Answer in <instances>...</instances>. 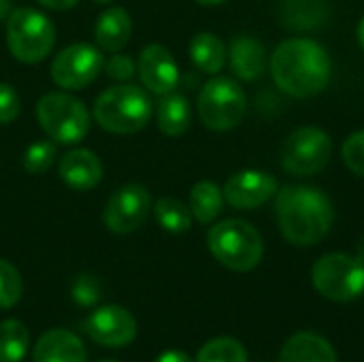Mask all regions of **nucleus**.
I'll return each mask as SVG.
<instances>
[{"instance_id":"obj_1","label":"nucleus","mask_w":364,"mask_h":362,"mask_svg":"<svg viewBox=\"0 0 364 362\" xmlns=\"http://www.w3.org/2000/svg\"><path fill=\"white\" fill-rule=\"evenodd\" d=\"M275 85L292 98H311L324 92L333 77L328 51L311 38L279 43L269 62Z\"/></svg>"},{"instance_id":"obj_2","label":"nucleus","mask_w":364,"mask_h":362,"mask_svg":"<svg viewBox=\"0 0 364 362\" xmlns=\"http://www.w3.org/2000/svg\"><path fill=\"white\" fill-rule=\"evenodd\" d=\"M275 215L284 239L299 247H311L320 243L335 220L331 198L309 186H286L277 190Z\"/></svg>"},{"instance_id":"obj_3","label":"nucleus","mask_w":364,"mask_h":362,"mask_svg":"<svg viewBox=\"0 0 364 362\" xmlns=\"http://www.w3.org/2000/svg\"><path fill=\"white\" fill-rule=\"evenodd\" d=\"M92 115L96 124L107 132L134 134L149 124L154 105L147 90L132 83H119L96 96Z\"/></svg>"},{"instance_id":"obj_4","label":"nucleus","mask_w":364,"mask_h":362,"mask_svg":"<svg viewBox=\"0 0 364 362\" xmlns=\"http://www.w3.org/2000/svg\"><path fill=\"white\" fill-rule=\"evenodd\" d=\"M207 245L213 258L237 273L256 269L264 256V241L260 233L245 220H224L207 233Z\"/></svg>"},{"instance_id":"obj_5","label":"nucleus","mask_w":364,"mask_h":362,"mask_svg":"<svg viewBox=\"0 0 364 362\" xmlns=\"http://www.w3.org/2000/svg\"><path fill=\"white\" fill-rule=\"evenodd\" d=\"M6 45L15 60L36 64L51 53L55 45V26L36 9H13L6 19Z\"/></svg>"},{"instance_id":"obj_6","label":"nucleus","mask_w":364,"mask_h":362,"mask_svg":"<svg viewBox=\"0 0 364 362\" xmlns=\"http://www.w3.org/2000/svg\"><path fill=\"white\" fill-rule=\"evenodd\" d=\"M36 119L43 132L62 145H77L90 132V111L68 92H47L36 102Z\"/></svg>"},{"instance_id":"obj_7","label":"nucleus","mask_w":364,"mask_h":362,"mask_svg":"<svg viewBox=\"0 0 364 362\" xmlns=\"http://www.w3.org/2000/svg\"><path fill=\"white\" fill-rule=\"evenodd\" d=\"M314 288L333 303H350L364 292V260L350 254H324L311 267Z\"/></svg>"},{"instance_id":"obj_8","label":"nucleus","mask_w":364,"mask_h":362,"mask_svg":"<svg viewBox=\"0 0 364 362\" xmlns=\"http://www.w3.org/2000/svg\"><path fill=\"white\" fill-rule=\"evenodd\" d=\"M200 122L213 132H226L241 124L247 111L243 87L230 77H213L207 81L196 100Z\"/></svg>"},{"instance_id":"obj_9","label":"nucleus","mask_w":364,"mask_h":362,"mask_svg":"<svg viewBox=\"0 0 364 362\" xmlns=\"http://www.w3.org/2000/svg\"><path fill=\"white\" fill-rule=\"evenodd\" d=\"M333 156V139L316 126L294 130L282 145L279 162L294 177H311L326 169Z\"/></svg>"},{"instance_id":"obj_10","label":"nucleus","mask_w":364,"mask_h":362,"mask_svg":"<svg viewBox=\"0 0 364 362\" xmlns=\"http://www.w3.org/2000/svg\"><path fill=\"white\" fill-rule=\"evenodd\" d=\"M105 68V58L90 43H73L55 53L51 62V81L64 92L87 87Z\"/></svg>"},{"instance_id":"obj_11","label":"nucleus","mask_w":364,"mask_h":362,"mask_svg":"<svg viewBox=\"0 0 364 362\" xmlns=\"http://www.w3.org/2000/svg\"><path fill=\"white\" fill-rule=\"evenodd\" d=\"M151 211V194L141 183H128L113 192L102 211L105 226L115 235L134 233L145 224Z\"/></svg>"},{"instance_id":"obj_12","label":"nucleus","mask_w":364,"mask_h":362,"mask_svg":"<svg viewBox=\"0 0 364 362\" xmlns=\"http://www.w3.org/2000/svg\"><path fill=\"white\" fill-rule=\"evenodd\" d=\"M87 337L105 348H124L136 337L134 316L119 305L98 307L83 324Z\"/></svg>"},{"instance_id":"obj_13","label":"nucleus","mask_w":364,"mask_h":362,"mask_svg":"<svg viewBox=\"0 0 364 362\" xmlns=\"http://www.w3.org/2000/svg\"><path fill=\"white\" fill-rule=\"evenodd\" d=\"M279 186L275 175L258 169H245L235 173L224 186V201L235 209H258L277 194Z\"/></svg>"},{"instance_id":"obj_14","label":"nucleus","mask_w":364,"mask_h":362,"mask_svg":"<svg viewBox=\"0 0 364 362\" xmlns=\"http://www.w3.org/2000/svg\"><path fill=\"white\" fill-rule=\"evenodd\" d=\"M136 73L143 87L156 96L171 94L179 83V66L173 53L160 43H151L139 53Z\"/></svg>"},{"instance_id":"obj_15","label":"nucleus","mask_w":364,"mask_h":362,"mask_svg":"<svg viewBox=\"0 0 364 362\" xmlns=\"http://www.w3.org/2000/svg\"><path fill=\"white\" fill-rule=\"evenodd\" d=\"M58 173H60V179L70 190H75V192H90V190H94L102 181L105 169H102L100 158L92 149L77 147V149L66 151L60 158Z\"/></svg>"},{"instance_id":"obj_16","label":"nucleus","mask_w":364,"mask_h":362,"mask_svg":"<svg viewBox=\"0 0 364 362\" xmlns=\"http://www.w3.org/2000/svg\"><path fill=\"white\" fill-rule=\"evenodd\" d=\"M279 23L294 32L318 30L328 23L333 6L328 0H279Z\"/></svg>"},{"instance_id":"obj_17","label":"nucleus","mask_w":364,"mask_h":362,"mask_svg":"<svg viewBox=\"0 0 364 362\" xmlns=\"http://www.w3.org/2000/svg\"><path fill=\"white\" fill-rule=\"evenodd\" d=\"M230 68L243 81H258L267 73V49L256 36L239 34L230 43Z\"/></svg>"},{"instance_id":"obj_18","label":"nucleus","mask_w":364,"mask_h":362,"mask_svg":"<svg viewBox=\"0 0 364 362\" xmlns=\"http://www.w3.org/2000/svg\"><path fill=\"white\" fill-rule=\"evenodd\" d=\"M32 356L34 362H87L81 339L62 329H53L41 335Z\"/></svg>"},{"instance_id":"obj_19","label":"nucleus","mask_w":364,"mask_h":362,"mask_svg":"<svg viewBox=\"0 0 364 362\" xmlns=\"http://www.w3.org/2000/svg\"><path fill=\"white\" fill-rule=\"evenodd\" d=\"M94 36H96L98 49L109 51V53H119L132 36L130 13L124 6L105 9L96 19Z\"/></svg>"},{"instance_id":"obj_20","label":"nucleus","mask_w":364,"mask_h":362,"mask_svg":"<svg viewBox=\"0 0 364 362\" xmlns=\"http://www.w3.org/2000/svg\"><path fill=\"white\" fill-rule=\"evenodd\" d=\"M277 362H337V352L322 335L303 331L284 344Z\"/></svg>"},{"instance_id":"obj_21","label":"nucleus","mask_w":364,"mask_h":362,"mask_svg":"<svg viewBox=\"0 0 364 362\" xmlns=\"http://www.w3.org/2000/svg\"><path fill=\"white\" fill-rule=\"evenodd\" d=\"M192 122V107L183 94H164L156 105V124L166 137H181Z\"/></svg>"},{"instance_id":"obj_22","label":"nucleus","mask_w":364,"mask_h":362,"mask_svg":"<svg viewBox=\"0 0 364 362\" xmlns=\"http://www.w3.org/2000/svg\"><path fill=\"white\" fill-rule=\"evenodd\" d=\"M190 58L200 73L218 75L226 64L228 51L220 36L211 32H200L190 41Z\"/></svg>"},{"instance_id":"obj_23","label":"nucleus","mask_w":364,"mask_h":362,"mask_svg":"<svg viewBox=\"0 0 364 362\" xmlns=\"http://www.w3.org/2000/svg\"><path fill=\"white\" fill-rule=\"evenodd\" d=\"M192 218H196L200 224H211L218 220L224 207V192L215 181H198L190 190V203H188Z\"/></svg>"},{"instance_id":"obj_24","label":"nucleus","mask_w":364,"mask_h":362,"mask_svg":"<svg viewBox=\"0 0 364 362\" xmlns=\"http://www.w3.org/2000/svg\"><path fill=\"white\" fill-rule=\"evenodd\" d=\"M154 215L156 222L160 224L162 230L171 235H181L188 233L192 226V211L186 203L173 196H162L154 205Z\"/></svg>"},{"instance_id":"obj_25","label":"nucleus","mask_w":364,"mask_h":362,"mask_svg":"<svg viewBox=\"0 0 364 362\" xmlns=\"http://www.w3.org/2000/svg\"><path fill=\"white\" fill-rule=\"evenodd\" d=\"M30 348V333L19 320L0 322V362H21Z\"/></svg>"},{"instance_id":"obj_26","label":"nucleus","mask_w":364,"mask_h":362,"mask_svg":"<svg viewBox=\"0 0 364 362\" xmlns=\"http://www.w3.org/2000/svg\"><path fill=\"white\" fill-rule=\"evenodd\" d=\"M196 362H247V352L241 341L232 337H218L198 350Z\"/></svg>"},{"instance_id":"obj_27","label":"nucleus","mask_w":364,"mask_h":362,"mask_svg":"<svg viewBox=\"0 0 364 362\" xmlns=\"http://www.w3.org/2000/svg\"><path fill=\"white\" fill-rule=\"evenodd\" d=\"M21 275L19 271L4 258H0V309H11L21 299Z\"/></svg>"},{"instance_id":"obj_28","label":"nucleus","mask_w":364,"mask_h":362,"mask_svg":"<svg viewBox=\"0 0 364 362\" xmlns=\"http://www.w3.org/2000/svg\"><path fill=\"white\" fill-rule=\"evenodd\" d=\"M55 156H58V149L51 141H34L23 151V169L32 175H41L51 169Z\"/></svg>"},{"instance_id":"obj_29","label":"nucleus","mask_w":364,"mask_h":362,"mask_svg":"<svg viewBox=\"0 0 364 362\" xmlns=\"http://www.w3.org/2000/svg\"><path fill=\"white\" fill-rule=\"evenodd\" d=\"M341 158L352 173L364 177V130H358L346 139L341 147Z\"/></svg>"},{"instance_id":"obj_30","label":"nucleus","mask_w":364,"mask_h":362,"mask_svg":"<svg viewBox=\"0 0 364 362\" xmlns=\"http://www.w3.org/2000/svg\"><path fill=\"white\" fill-rule=\"evenodd\" d=\"M107 77L115 79V81H128L136 75V66L132 62V58L124 55V53H113L109 60H105V68Z\"/></svg>"},{"instance_id":"obj_31","label":"nucleus","mask_w":364,"mask_h":362,"mask_svg":"<svg viewBox=\"0 0 364 362\" xmlns=\"http://www.w3.org/2000/svg\"><path fill=\"white\" fill-rule=\"evenodd\" d=\"M19 96L13 85L0 81V124H11L19 115Z\"/></svg>"},{"instance_id":"obj_32","label":"nucleus","mask_w":364,"mask_h":362,"mask_svg":"<svg viewBox=\"0 0 364 362\" xmlns=\"http://www.w3.org/2000/svg\"><path fill=\"white\" fill-rule=\"evenodd\" d=\"M73 297L79 305H92L98 301L100 297V288H98V282L92 280L90 275H83L75 282L73 286Z\"/></svg>"},{"instance_id":"obj_33","label":"nucleus","mask_w":364,"mask_h":362,"mask_svg":"<svg viewBox=\"0 0 364 362\" xmlns=\"http://www.w3.org/2000/svg\"><path fill=\"white\" fill-rule=\"evenodd\" d=\"M154 362H194L181 350H164Z\"/></svg>"},{"instance_id":"obj_34","label":"nucleus","mask_w":364,"mask_h":362,"mask_svg":"<svg viewBox=\"0 0 364 362\" xmlns=\"http://www.w3.org/2000/svg\"><path fill=\"white\" fill-rule=\"evenodd\" d=\"M36 2L51 11H68L79 4V0H36Z\"/></svg>"},{"instance_id":"obj_35","label":"nucleus","mask_w":364,"mask_h":362,"mask_svg":"<svg viewBox=\"0 0 364 362\" xmlns=\"http://www.w3.org/2000/svg\"><path fill=\"white\" fill-rule=\"evenodd\" d=\"M11 0H0V21H6L11 15Z\"/></svg>"},{"instance_id":"obj_36","label":"nucleus","mask_w":364,"mask_h":362,"mask_svg":"<svg viewBox=\"0 0 364 362\" xmlns=\"http://www.w3.org/2000/svg\"><path fill=\"white\" fill-rule=\"evenodd\" d=\"M194 2H198L200 6H218V4H224L226 0H194Z\"/></svg>"},{"instance_id":"obj_37","label":"nucleus","mask_w":364,"mask_h":362,"mask_svg":"<svg viewBox=\"0 0 364 362\" xmlns=\"http://www.w3.org/2000/svg\"><path fill=\"white\" fill-rule=\"evenodd\" d=\"M358 43H360V47L364 49V17L360 19V23H358Z\"/></svg>"},{"instance_id":"obj_38","label":"nucleus","mask_w":364,"mask_h":362,"mask_svg":"<svg viewBox=\"0 0 364 362\" xmlns=\"http://www.w3.org/2000/svg\"><path fill=\"white\" fill-rule=\"evenodd\" d=\"M358 258H363L364 260V239L358 243Z\"/></svg>"},{"instance_id":"obj_39","label":"nucleus","mask_w":364,"mask_h":362,"mask_svg":"<svg viewBox=\"0 0 364 362\" xmlns=\"http://www.w3.org/2000/svg\"><path fill=\"white\" fill-rule=\"evenodd\" d=\"M96 4H109V2H113V0H94Z\"/></svg>"},{"instance_id":"obj_40","label":"nucleus","mask_w":364,"mask_h":362,"mask_svg":"<svg viewBox=\"0 0 364 362\" xmlns=\"http://www.w3.org/2000/svg\"><path fill=\"white\" fill-rule=\"evenodd\" d=\"M100 362H119V361H100Z\"/></svg>"}]
</instances>
